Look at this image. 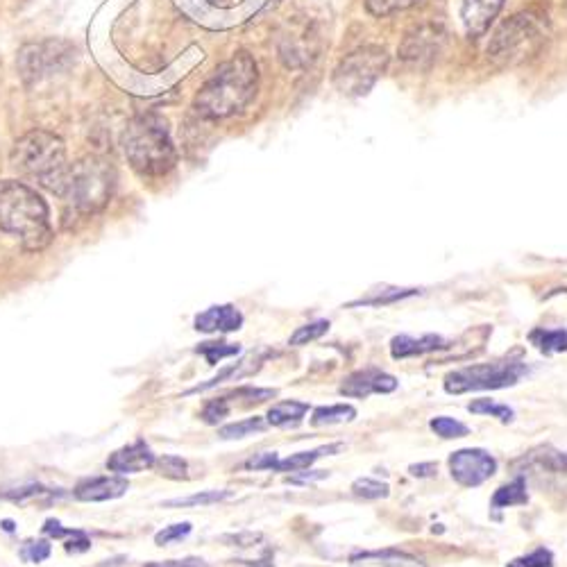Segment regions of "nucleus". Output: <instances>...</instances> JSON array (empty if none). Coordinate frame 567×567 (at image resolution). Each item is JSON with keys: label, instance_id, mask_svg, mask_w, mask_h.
Returning <instances> with one entry per match:
<instances>
[{"label": "nucleus", "instance_id": "nucleus-1", "mask_svg": "<svg viewBox=\"0 0 567 567\" xmlns=\"http://www.w3.org/2000/svg\"><path fill=\"white\" fill-rule=\"evenodd\" d=\"M0 230L16 236L28 252L46 250L53 225L44 198L23 182H0Z\"/></svg>", "mask_w": 567, "mask_h": 567}, {"label": "nucleus", "instance_id": "nucleus-2", "mask_svg": "<svg viewBox=\"0 0 567 567\" xmlns=\"http://www.w3.org/2000/svg\"><path fill=\"white\" fill-rule=\"evenodd\" d=\"M257 82L259 73L255 59L248 53H239L218 66L216 73L211 75L193 100V107L205 118H227L239 114L255 98Z\"/></svg>", "mask_w": 567, "mask_h": 567}, {"label": "nucleus", "instance_id": "nucleus-3", "mask_svg": "<svg viewBox=\"0 0 567 567\" xmlns=\"http://www.w3.org/2000/svg\"><path fill=\"white\" fill-rule=\"evenodd\" d=\"M123 150L130 166L143 177H162L177 162L171 132L157 114H143L130 121L123 134Z\"/></svg>", "mask_w": 567, "mask_h": 567}, {"label": "nucleus", "instance_id": "nucleus-4", "mask_svg": "<svg viewBox=\"0 0 567 567\" xmlns=\"http://www.w3.org/2000/svg\"><path fill=\"white\" fill-rule=\"evenodd\" d=\"M12 162L32 180H37L48 191L64 196L66 177H69L71 164L66 162L64 141L53 132L35 130L14 143Z\"/></svg>", "mask_w": 567, "mask_h": 567}, {"label": "nucleus", "instance_id": "nucleus-5", "mask_svg": "<svg viewBox=\"0 0 567 567\" xmlns=\"http://www.w3.org/2000/svg\"><path fill=\"white\" fill-rule=\"evenodd\" d=\"M116 189V168L105 157L89 155L80 162L71 164L66 177L64 200L82 211V214H96L103 209Z\"/></svg>", "mask_w": 567, "mask_h": 567}, {"label": "nucleus", "instance_id": "nucleus-6", "mask_svg": "<svg viewBox=\"0 0 567 567\" xmlns=\"http://www.w3.org/2000/svg\"><path fill=\"white\" fill-rule=\"evenodd\" d=\"M547 37V16L538 12H520L499 25L488 55L499 64H520L538 53Z\"/></svg>", "mask_w": 567, "mask_h": 567}, {"label": "nucleus", "instance_id": "nucleus-7", "mask_svg": "<svg viewBox=\"0 0 567 567\" xmlns=\"http://www.w3.org/2000/svg\"><path fill=\"white\" fill-rule=\"evenodd\" d=\"M529 375V366L524 361H493L475 363V366L454 370L445 377V391L450 395H463L472 391H502L520 384V379Z\"/></svg>", "mask_w": 567, "mask_h": 567}, {"label": "nucleus", "instance_id": "nucleus-8", "mask_svg": "<svg viewBox=\"0 0 567 567\" xmlns=\"http://www.w3.org/2000/svg\"><path fill=\"white\" fill-rule=\"evenodd\" d=\"M75 59V46L71 41L62 39H46L37 41V44H28L21 48L16 66H19L21 80L32 87L53 75L69 69Z\"/></svg>", "mask_w": 567, "mask_h": 567}, {"label": "nucleus", "instance_id": "nucleus-9", "mask_svg": "<svg viewBox=\"0 0 567 567\" xmlns=\"http://www.w3.org/2000/svg\"><path fill=\"white\" fill-rule=\"evenodd\" d=\"M388 55L379 46H363L354 53L345 55L341 64L334 71V84L341 93L348 96H363L372 84L379 80V75L386 71Z\"/></svg>", "mask_w": 567, "mask_h": 567}, {"label": "nucleus", "instance_id": "nucleus-10", "mask_svg": "<svg viewBox=\"0 0 567 567\" xmlns=\"http://www.w3.org/2000/svg\"><path fill=\"white\" fill-rule=\"evenodd\" d=\"M447 463H450L452 479L463 488H477L486 484L497 472L495 456H490L486 450H479V447L454 452Z\"/></svg>", "mask_w": 567, "mask_h": 567}, {"label": "nucleus", "instance_id": "nucleus-11", "mask_svg": "<svg viewBox=\"0 0 567 567\" xmlns=\"http://www.w3.org/2000/svg\"><path fill=\"white\" fill-rule=\"evenodd\" d=\"M400 382L388 372H382L377 368H366L357 370L343 379V384L338 386V393L345 397H354V400H366L370 395H388L397 391Z\"/></svg>", "mask_w": 567, "mask_h": 567}, {"label": "nucleus", "instance_id": "nucleus-12", "mask_svg": "<svg viewBox=\"0 0 567 567\" xmlns=\"http://www.w3.org/2000/svg\"><path fill=\"white\" fill-rule=\"evenodd\" d=\"M155 452L150 450L146 440H134V443L121 447L107 459V470L116 472V475H137V472L150 470L155 465Z\"/></svg>", "mask_w": 567, "mask_h": 567}, {"label": "nucleus", "instance_id": "nucleus-13", "mask_svg": "<svg viewBox=\"0 0 567 567\" xmlns=\"http://www.w3.org/2000/svg\"><path fill=\"white\" fill-rule=\"evenodd\" d=\"M130 490L128 479L118 477H89L78 481L73 488V497L80 502H112V499L123 497Z\"/></svg>", "mask_w": 567, "mask_h": 567}, {"label": "nucleus", "instance_id": "nucleus-14", "mask_svg": "<svg viewBox=\"0 0 567 567\" xmlns=\"http://www.w3.org/2000/svg\"><path fill=\"white\" fill-rule=\"evenodd\" d=\"M198 332L205 334H230L239 332L243 327V313L234 307V304H216V307H209L207 311H202L193 320Z\"/></svg>", "mask_w": 567, "mask_h": 567}, {"label": "nucleus", "instance_id": "nucleus-15", "mask_svg": "<svg viewBox=\"0 0 567 567\" xmlns=\"http://www.w3.org/2000/svg\"><path fill=\"white\" fill-rule=\"evenodd\" d=\"M504 0H463V23L470 37H479L490 28L495 16L502 10Z\"/></svg>", "mask_w": 567, "mask_h": 567}, {"label": "nucleus", "instance_id": "nucleus-16", "mask_svg": "<svg viewBox=\"0 0 567 567\" xmlns=\"http://www.w3.org/2000/svg\"><path fill=\"white\" fill-rule=\"evenodd\" d=\"M447 341L438 334H425L422 338L413 336H395L391 341V357L393 359H411V357H422V354H431L438 350H445Z\"/></svg>", "mask_w": 567, "mask_h": 567}, {"label": "nucleus", "instance_id": "nucleus-17", "mask_svg": "<svg viewBox=\"0 0 567 567\" xmlns=\"http://www.w3.org/2000/svg\"><path fill=\"white\" fill-rule=\"evenodd\" d=\"M352 567H427L420 558L400 552V549H382V552H361L350 556Z\"/></svg>", "mask_w": 567, "mask_h": 567}, {"label": "nucleus", "instance_id": "nucleus-18", "mask_svg": "<svg viewBox=\"0 0 567 567\" xmlns=\"http://www.w3.org/2000/svg\"><path fill=\"white\" fill-rule=\"evenodd\" d=\"M311 406L307 402H298V400H286V402H277L268 409L266 413V422L270 427L277 429H286V427H298L300 422L307 416Z\"/></svg>", "mask_w": 567, "mask_h": 567}, {"label": "nucleus", "instance_id": "nucleus-19", "mask_svg": "<svg viewBox=\"0 0 567 567\" xmlns=\"http://www.w3.org/2000/svg\"><path fill=\"white\" fill-rule=\"evenodd\" d=\"M343 450L341 443L336 445H325V447H318V450H309V452H298V454H291L286 456V459H279L275 463V470L273 472H304L309 470L313 463L318 459H323V456H334Z\"/></svg>", "mask_w": 567, "mask_h": 567}, {"label": "nucleus", "instance_id": "nucleus-20", "mask_svg": "<svg viewBox=\"0 0 567 567\" xmlns=\"http://www.w3.org/2000/svg\"><path fill=\"white\" fill-rule=\"evenodd\" d=\"M527 504H529V493L524 477H515L506 486L497 488L493 499H490V509L493 511L511 509V506H527Z\"/></svg>", "mask_w": 567, "mask_h": 567}, {"label": "nucleus", "instance_id": "nucleus-21", "mask_svg": "<svg viewBox=\"0 0 567 567\" xmlns=\"http://www.w3.org/2000/svg\"><path fill=\"white\" fill-rule=\"evenodd\" d=\"M357 418V409L350 404H334V406H318L311 413L313 427H329V425H343V422H352Z\"/></svg>", "mask_w": 567, "mask_h": 567}, {"label": "nucleus", "instance_id": "nucleus-22", "mask_svg": "<svg viewBox=\"0 0 567 567\" xmlns=\"http://www.w3.org/2000/svg\"><path fill=\"white\" fill-rule=\"evenodd\" d=\"M529 341L543 354H561L567 352V329H533Z\"/></svg>", "mask_w": 567, "mask_h": 567}, {"label": "nucleus", "instance_id": "nucleus-23", "mask_svg": "<svg viewBox=\"0 0 567 567\" xmlns=\"http://www.w3.org/2000/svg\"><path fill=\"white\" fill-rule=\"evenodd\" d=\"M232 497V490H205V493H196L189 497H177L168 499L162 504V509H186V506H209V504H220L225 499Z\"/></svg>", "mask_w": 567, "mask_h": 567}, {"label": "nucleus", "instance_id": "nucleus-24", "mask_svg": "<svg viewBox=\"0 0 567 567\" xmlns=\"http://www.w3.org/2000/svg\"><path fill=\"white\" fill-rule=\"evenodd\" d=\"M418 289H384L382 293H370L366 298L354 300L348 304V309H357V307H388V304H395L406 298H413L418 295Z\"/></svg>", "mask_w": 567, "mask_h": 567}, {"label": "nucleus", "instance_id": "nucleus-25", "mask_svg": "<svg viewBox=\"0 0 567 567\" xmlns=\"http://www.w3.org/2000/svg\"><path fill=\"white\" fill-rule=\"evenodd\" d=\"M196 352L207 359L209 366H218V363L223 359L239 357L241 345L239 343H225V341H207V343H200Z\"/></svg>", "mask_w": 567, "mask_h": 567}, {"label": "nucleus", "instance_id": "nucleus-26", "mask_svg": "<svg viewBox=\"0 0 567 567\" xmlns=\"http://www.w3.org/2000/svg\"><path fill=\"white\" fill-rule=\"evenodd\" d=\"M266 429V422L264 418H248V420H239V422H232V425H225L218 429V438L223 440H239V438H248V436H255L259 431Z\"/></svg>", "mask_w": 567, "mask_h": 567}, {"label": "nucleus", "instance_id": "nucleus-27", "mask_svg": "<svg viewBox=\"0 0 567 567\" xmlns=\"http://www.w3.org/2000/svg\"><path fill=\"white\" fill-rule=\"evenodd\" d=\"M152 470H157L159 477H166V479H175V481H182V479H189V463H186L182 456H175V454H164L155 459V465H152Z\"/></svg>", "mask_w": 567, "mask_h": 567}, {"label": "nucleus", "instance_id": "nucleus-28", "mask_svg": "<svg viewBox=\"0 0 567 567\" xmlns=\"http://www.w3.org/2000/svg\"><path fill=\"white\" fill-rule=\"evenodd\" d=\"M468 411L470 413H477V416H490V418H497L499 422H504V425H509L515 418V411L511 409L509 404H499L493 400H475L468 404Z\"/></svg>", "mask_w": 567, "mask_h": 567}, {"label": "nucleus", "instance_id": "nucleus-29", "mask_svg": "<svg viewBox=\"0 0 567 567\" xmlns=\"http://www.w3.org/2000/svg\"><path fill=\"white\" fill-rule=\"evenodd\" d=\"M329 332V320H313L309 325H302L295 329L289 338V345L293 348H302V345H309L318 338H323Z\"/></svg>", "mask_w": 567, "mask_h": 567}, {"label": "nucleus", "instance_id": "nucleus-30", "mask_svg": "<svg viewBox=\"0 0 567 567\" xmlns=\"http://www.w3.org/2000/svg\"><path fill=\"white\" fill-rule=\"evenodd\" d=\"M429 427H431V431H434L436 436L445 438V440L463 438V436H468V434H470L468 425H463V422L454 420V418H447V416H436V418H431Z\"/></svg>", "mask_w": 567, "mask_h": 567}, {"label": "nucleus", "instance_id": "nucleus-31", "mask_svg": "<svg viewBox=\"0 0 567 567\" xmlns=\"http://www.w3.org/2000/svg\"><path fill=\"white\" fill-rule=\"evenodd\" d=\"M352 493L363 499H386L388 493H391V488H388V484H384V481L361 477L352 484Z\"/></svg>", "mask_w": 567, "mask_h": 567}, {"label": "nucleus", "instance_id": "nucleus-32", "mask_svg": "<svg viewBox=\"0 0 567 567\" xmlns=\"http://www.w3.org/2000/svg\"><path fill=\"white\" fill-rule=\"evenodd\" d=\"M506 567H554V554L547 547H538L531 554L513 558Z\"/></svg>", "mask_w": 567, "mask_h": 567}, {"label": "nucleus", "instance_id": "nucleus-33", "mask_svg": "<svg viewBox=\"0 0 567 567\" xmlns=\"http://www.w3.org/2000/svg\"><path fill=\"white\" fill-rule=\"evenodd\" d=\"M193 531L191 522H180V524H171V527H164L162 531L155 533V545L159 547H166V545H173V543H180L184 540L189 533Z\"/></svg>", "mask_w": 567, "mask_h": 567}, {"label": "nucleus", "instance_id": "nucleus-34", "mask_svg": "<svg viewBox=\"0 0 567 567\" xmlns=\"http://www.w3.org/2000/svg\"><path fill=\"white\" fill-rule=\"evenodd\" d=\"M50 552H53V547L48 540H28L21 547V558L25 563H44L46 558H50Z\"/></svg>", "mask_w": 567, "mask_h": 567}, {"label": "nucleus", "instance_id": "nucleus-35", "mask_svg": "<svg viewBox=\"0 0 567 567\" xmlns=\"http://www.w3.org/2000/svg\"><path fill=\"white\" fill-rule=\"evenodd\" d=\"M227 416H230V402H227L225 397H216V400H209L205 404L200 418L205 420L207 425H218V422H223Z\"/></svg>", "mask_w": 567, "mask_h": 567}, {"label": "nucleus", "instance_id": "nucleus-36", "mask_svg": "<svg viewBox=\"0 0 567 567\" xmlns=\"http://www.w3.org/2000/svg\"><path fill=\"white\" fill-rule=\"evenodd\" d=\"M416 3H420V0H366V7L375 16H384L395 10H406V7Z\"/></svg>", "mask_w": 567, "mask_h": 567}, {"label": "nucleus", "instance_id": "nucleus-37", "mask_svg": "<svg viewBox=\"0 0 567 567\" xmlns=\"http://www.w3.org/2000/svg\"><path fill=\"white\" fill-rule=\"evenodd\" d=\"M64 549L69 554H82V552H87V549H91V540L84 531L73 529L71 536L64 538Z\"/></svg>", "mask_w": 567, "mask_h": 567}, {"label": "nucleus", "instance_id": "nucleus-38", "mask_svg": "<svg viewBox=\"0 0 567 567\" xmlns=\"http://www.w3.org/2000/svg\"><path fill=\"white\" fill-rule=\"evenodd\" d=\"M279 461L277 452H261L255 454L252 459H248L243 463L245 470H275V463Z\"/></svg>", "mask_w": 567, "mask_h": 567}, {"label": "nucleus", "instance_id": "nucleus-39", "mask_svg": "<svg viewBox=\"0 0 567 567\" xmlns=\"http://www.w3.org/2000/svg\"><path fill=\"white\" fill-rule=\"evenodd\" d=\"M143 567H209V563L202 561L198 556H186V558H177V561H152Z\"/></svg>", "mask_w": 567, "mask_h": 567}, {"label": "nucleus", "instance_id": "nucleus-40", "mask_svg": "<svg viewBox=\"0 0 567 567\" xmlns=\"http://www.w3.org/2000/svg\"><path fill=\"white\" fill-rule=\"evenodd\" d=\"M41 493H46L44 486L30 484V486H23V488H16V490H7V493H0V497H3V499H14V502H21V499L37 497Z\"/></svg>", "mask_w": 567, "mask_h": 567}, {"label": "nucleus", "instance_id": "nucleus-41", "mask_svg": "<svg viewBox=\"0 0 567 567\" xmlns=\"http://www.w3.org/2000/svg\"><path fill=\"white\" fill-rule=\"evenodd\" d=\"M409 470H411L413 477L425 479V477H434V475H436L438 465H436V463H418V465H411Z\"/></svg>", "mask_w": 567, "mask_h": 567}, {"label": "nucleus", "instance_id": "nucleus-42", "mask_svg": "<svg viewBox=\"0 0 567 567\" xmlns=\"http://www.w3.org/2000/svg\"><path fill=\"white\" fill-rule=\"evenodd\" d=\"M325 477H329V472L320 470V472H309V475L291 477L289 481H291V484H311V481H320V479H325Z\"/></svg>", "mask_w": 567, "mask_h": 567}, {"label": "nucleus", "instance_id": "nucleus-43", "mask_svg": "<svg viewBox=\"0 0 567 567\" xmlns=\"http://www.w3.org/2000/svg\"><path fill=\"white\" fill-rule=\"evenodd\" d=\"M3 527H5V531H12V529H14L10 520H3Z\"/></svg>", "mask_w": 567, "mask_h": 567}]
</instances>
